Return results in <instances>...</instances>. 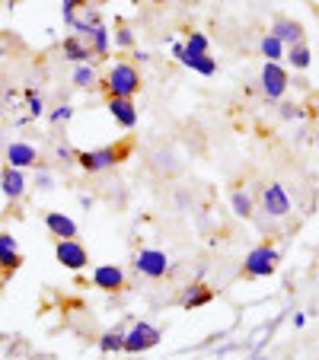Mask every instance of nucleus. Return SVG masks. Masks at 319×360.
I'll use <instances>...</instances> for the list:
<instances>
[{
    "label": "nucleus",
    "instance_id": "nucleus-26",
    "mask_svg": "<svg viewBox=\"0 0 319 360\" xmlns=\"http://www.w3.org/2000/svg\"><path fill=\"white\" fill-rule=\"evenodd\" d=\"M208 48H211V41H208L204 32H189V39L182 41L185 55H208Z\"/></svg>",
    "mask_w": 319,
    "mask_h": 360
},
{
    "label": "nucleus",
    "instance_id": "nucleus-34",
    "mask_svg": "<svg viewBox=\"0 0 319 360\" xmlns=\"http://www.w3.org/2000/svg\"><path fill=\"white\" fill-rule=\"evenodd\" d=\"M83 4H89V7H99V4H106V0H83Z\"/></svg>",
    "mask_w": 319,
    "mask_h": 360
},
{
    "label": "nucleus",
    "instance_id": "nucleus-21",
    "mask_svg": "<svg viewBox=\"0 0 319 360\" xmlns=\"http://www.w3.org/2000/svg\"><path fill=\"white\" fill-rule=\"evenodd\" d=\"M96 345H99L102 354H122V347H125V328L115 326V328H109V332H102Z\"/></svg>",
    "mask_w": 319,
    "mask_h": 360
},
{
    "label": "nucleus",
    "instance_id": "nucleus-13",
    "mask_svg": "<svg viewBox=\"0 0 319 360\" xmlns=\"http://www.w3.org/2000/svg\"><path fill=\"white\" fill-rule=\"evenodd\" d=\"M23 268V252H20V243L13 239V233H0V271L13 274Z\"/></svg>",
    "mask_w": 319,
    "mask_h": 360
},
{
    "label": "nucleus",
    "instance_id": "nucleus-19",
    "mask_svg": "<svg viewBox=\"0 0 319 360\" xmlns=\"http://www.w3.org/2000/svg\"><path fill=\"white\" fill-rule=\"evenodd\" d=\"M211 300H214V290L204 284H192L189 290L182 293V309H201V306H208Z\"/></svg>",
    "mask_w": 319,
    "mask_h": 360
},
{
    "label": "nucleus",
    "instance_id": "nucleus-14",
    "mask_svg": "<svg viewBox=\"0 0 319 360\" xmlns=\"http://www.w3.org/2000/svg\"><path fill=\"white\" fill-rule=\"evenodd\" d=\"M93 284L106 293H118L125 290V271L118 265H99L93 271Z\"/></svg>",
    "mask_w": 319,
    "mask_h": 360
},
{
    "label": "nucleus",
    "instance_id": "nucleus-9",
    "mask_svg": "<svg viewBox=\"0 0 319 360\" xmlns=\"http://www.w3.org/2000/svg\"><path fill=\"white\" fill-rule=\"evenodd\" d=\"M4 166H13V169H35L39 166V150L29 141H10L4 147Z\"/></svg>",
    "mask_w": 319,
    "mask_h": 360
},
{
    "label": "nucleus",
    "instance_id": "nucleus-18",
    "mask_svg": "<svg viewBox=\"0 0 319 360\" xmlns=\"http://www.w3.org/2000/svg\"><path fill=\"white\" fill-rule=\"evenodd\" d=\"M106 109H109V115L115 118L122 128H135L137 124V105H135V99H109L106 102Z\"/></svg>",
    "mask_w": 319,
    "mask_h": 360
},
{
    "label": "nucleus",
    "instance_id": "nucleus-11",
    "mask_svg": "<svg viewBox=\"0 0 319 360\" xmlns=\"http://www.w3.org/2000/svg\"><path fill=\"white\" fill-rule=\"evenodd\" d=\"M26 188H29V179L23 169H13V166H4V169H0V191H4L7 201H23Z\"/></svg>",
    "mask_w": 319,
    "mask_h": 360
},
{
    "label": "nucleus",
    "instance_id": "nucleus-20",
    "mask_svg": "<svg viewBox=\"0 0 319 360\" xmlns=\"http://www.w3.org/2000/svg\"><path fill=\"white\" fill-rule=\"evenodd\" d=\"M87 41H89V51H93V58H109L112 39H109V29L102 26V22L93 29V32L87 35Z\"/></svg>",
    "mask_w": 319,
    "mask_h": 360
},
{
    "label": "nucleus",
    "instance_id": "nucleus-25",
    "mask_svg": "<svg viewBox=\"0 0 319 360\" xmlns=\"http://www.w3.org/2000/svg\"><path fill=\"white\" fill-rule=\"evenodd\" d=\"M230 204H233V214L237 217H243V220H252V214H256V204H252V198L246 195V191H233V198H230Z\"/></svg>",
    "mask_w": 319,
    "mask_h": 360
},
{
    "label": "nucleus",
    "instance_id": "nucleus-33",
    "mask_svg": "<svg viewBox=\"0 0 319 360\" xmlns=\"http://www.w3.org/2000/svg\"><path fill=\"white\" fill-rule=\"evenodd\" d=\"M294 326L304 328V326H306V316H304V313H294Z\"/></svg>",
    "mask_w": 319,
    "mask_h": 360
},
{
    "label": "nucleus",
    "instance_id": "nucleus-1",
    "mask_svg": "<svg viewBox=\"0 0 319 360\" xmlns=\"http://www.w3.org/2000/svg\"><path fill=\"white\" fill-rule=\"evenodd\" d=\"M141 70L131 61H115L106 74L99 77V86L106 89L109 99H135L141 93Z\"/></svg>",
    "mask_w": 319,
    "mask_h": 360
},
{
    "label": "nucleus",
    "instance_id": "nucleus-22",
    "mask_svg": "<svg viewBox=\"0 0 319 360\" xmlns=\"http://www.w3.org/2000/svg\"><path fill=\"white\" fill-rule=\"evenodd\" d=\"M284 58L291 61V68H294V70H306V68H310V61H313L310 45H306V41H297V45L284 48Z\"/></svg>",
    "mask_w": 319,
    "mask_h": 360
},
{
    "label": "nucleus",
    "instance_id": "nucleus-2",
    "mask_svg": "<svg viewBox=\"0 0 319 360\" xmlns=\"http://www.w3.org/2000/svg\"><path fill=\"white\" fill-rule=\"evenodd\" d=\"M131 150H135L131 141L109 143V147H99V150H80V153H77V166H80L83 172H89V176H96V172H109V169L122 166L125 160L131 157Z\"/></svg>",
    "mask_w": 319,
    "mask_h": 360
},
{
    "label": "nucleus",
    "instance_id": "nucleus-35",
    "mask_svg": "<svg viewBox=\"0 0 319 360\" xmlns=\"http://www.w3.org/2000/svg\"><path fill=\"white\" fill-rule=\"evenodd\" d=\"M4 284H7V274L0 271V290H4Z\"/></svg>",
    "mask_w": 319,
    "mask_h": 360
},
{
    "label": "nucleus",
    "instance_id": "nucleus-5",
    "mask_svg": "<svg viewBox=\"0 0 319 360\" xmlns=\"http://www.w3.org/2000/svg\"><path fill=\"white\" fill-rule=\"evenodd\" d=\"M160 341H163V332H160V328L150 326V322H144V319H137L131 328H125V347L122 351L125 354H147V351H154Z\"/></svg>",
    "mask_w": 319,
    "mask_h": 360
},
{
    "label": "nucleus",
    "instance_id": "nucleus-29",
    "mask_svg": "<svg viewBox=\"0 0 319 360\" xmlns=\"http://www.w3.org/2000/svg\"><path fill=\"white\" fill-rule=\"evenodd\" d=\"M35 185H39L42 191H51V188H55V176H51V172H48L42 163L35 166Z\"/></svg>",
    "mask_w": 319,
    "mask_h": 360
},
{
    "label": "nucleus",
    "instance_id": "nucleus-16",
    "mask_svg": "<svg viewBox=\"0 0 319 360\" xmlns=\"http://www.w3.org/2000/svg\"><path fill=\"white\" fill-rule=\"evenodd\" d=\"M61 55H64V61H70L74 68H77V64H89V61H93L89 41L80 39V35H68V39L61 41Z\"/></svg>",
    "mask_w": 319,
    "mask_h": 360
},
{
    "label": "nucleus",
    "instance_id": "nucleus-31",
    "mask_svg": "<svg viewBox=\"0 0 319 360\" xmlns=\"http://www.w3.org/2000/svg\"><path fill=\"white\" fill-rule=\"evenodd\" d=\"M115 45L118 48H131V45H135V32H131V29H118V32H115Z\"/></svg>",
    "mask_w": 319,
    "mask_h": 360
},
{
    "label": "nucleus",
    "instance_id": "nucleus-6",
    "mask_svg": "<svg viewBox=\"0 0 319 360\" xmlns=\"http://www.w3.org/2000/svg\"><path fill=\"white\" fill-rule=\"evenodd\" d=\"M258 86H262L265 99L268 102H281L287 93V86H291V80H287V70L281 68V64H268L265 61L262 74H258Z\"/></svg>",
    "mask_w": 319,
    "mask_h": 360
},
{
    "label": "nucleus",
    "instance_id": "nucleus-32",
    "mask_svg": "<svg viewBox=\"0 0 319 360\" xmlns=\"http://www.w3.org/2000/svg\"><path fill=\"white\" fill-rule=\"evenodd\" d=\"M281 118H287V122H291V118H300V115H304V112H300L297 109V105H291V102H281Z\"/></svg>",
    "mask_w": 319,
    "mask_h": 360
},
{
    "label": "nucleus",
    "instance_id": "nucleus-7",
    "mask_svg": "<svg viewBox=\"0 0 319 360\" xmlns=\"http://www.w3.org/2000/svg\"><path fill=\"white\" fill-rule=\"evenodd\" d=\"M135 271L141 274V278L160 281L170 274V259H166V252H160V249H141L135 255Z\"/></svg>",
    "mask_w": 319,
    "mask_h": 360
},
{
    "label": "nucleus",
    "instance_id": "nucleus-23",
    "mask_svg": "<svg viewBox=\"0 0 319 360\" xmlns=\"http://www.w3.org/2000/svg\"><path fill=\"white\" fill-rule=\"evenodd\" d=\"M258 55H262L268 64H281V58H284V45H281L275 35H262V41H258Z\"/></svg>",
    "mask_w": 319,
    "mask_h": 360
},
{
    "label": "nucleus",
    "instance_id": "nucleus-24",
    "mask_svg": "<svg viewBox=\"0 0 319 360\" xmlns=\"http://www.w3.org/2000/svg\"><path fill=\"white\" fill-rule=\"evenodd\" d=\"M74 86H80V89H89V86H96L99 83V74H96V68L93 64H77L74 68Z\"/></svg>",
    "mask_w": 319,
    "mask_h": 360
},
{
    "label": "nucleus",
    "instance_id": "nucleus-8",
    "mask_svg": "<svg viewBox=\"0 0 319 360\" xmlns=\"http://www.w3.org/2000/svg\"><path fill=\"white\" fill-rule=\"evenodd\" d=\"M55 259H58V265L68 268V271H83V268L89 265V252H87V245L77 243V239H58Z\"/></svg>",
    "mask_w": 319,
    "mask_h": 360
},
{
    "label": "nucleus",
    "instance_id": "nucleus-30",
    "mask_svg": "<svg viewBox=\"0 0 319 360\" xmlns=\"http://www.w3.org/2000/svg\"><path fill=\"white\" fill-rule=\"evenodd\" d=\"M55 160H58V163H77V150H70V147H55Z\"/></svg>",
    "mask_w": 319,
    "mask_h": 360
},
{
    "label": "nucleus",
    "instance_id": "nucleus-27",
    "mask_svg": "<svg viewBox=\"0 0 319 360\" xmlns=\"http://www.w3.org/2000/svg\"><path fill=\"white\" fill-rule=\"evenodd\" d=\"M26 118H39L45 115V99H42V93H35V89H26Z\"/></svg>",
    "mask_w": 319,
    "mask_h": 360
},
{
    "label": "nucleus",
    "instance_id": "nucleus-15",
    "mask_svg": "<svg viewBox=\"0 0 319 360\" xmlns=\"http://www.w3.org/2000/svg\"><path fill=\"white\" fill-rule=\"evenodd\" d=\"M45 230L51 233L55 239H77V220L74 217H68V214H61V211H48L45 214Z\"/></svg>",
    "mask_w": 319,
    "mask_h": 360
},
{
    "label": "nucleus",
    "instance_id": "nucleus-3",
    "mask_svg": "<svg viewBox=\"0 0 319 360\" xmlns=\"http://www.w3.org/2000/svg\"><path fill=\"white\" fill-rule=\"evenodd\" d=\"M61 16H64V22H68V29H74L70 35H80V39H87L102 22L99 10L83 4V0H61Z\"/></svg>",
    "mask_w": 319,
    "mask_h": 360
},
{
    "label": "nucleus",
    "instance_id": "nucleus-10",
    "mask_svg": "<svg viewBox=\"0 0 319 360\" xmlns=\"http://www.w3.org/2000/svg\"><path fill=\"white\" fill-rule=\"evenodd\" d=\"M291 195H287V188L281 182H268L262 188V211L268 214V217H287L291 214Z\"/></svg>",
    "mask_w": 319,
    "mask_h": 360
},
{
    "label": "nucleus",
    "instance_id": "nucleus-17",
    "mask_svg": "<svg viewBox=\"0 0 319 360\" xmlns=\"http://www.w3.org/2000/svg\"><path fill=\"white\" fill-rule=\"evenodd\" d=\"M268 35H275V39H278L284 48H291V45H297V41H304V26H300L297 20L281 16V20L272 22V32H268Z\"/></svg>",
    "mask_w": 319,
    "mask_h": 360
},
{
    "label": "nucleus",
    "instance_id": "nucleus-36",
    "mask_svg": "<svg viewBox=\"0 0 319 360\" xmlns=\"http://www.w3.org/2000/svg\"><path fill=\"white\" fill-rule=\"evenodd\" d=\"M252 360H268V357H265V354H256V357H252Z\"/></svg>",
    "mask_w": 319,
    "mask_h": 360
},
{
    "label": "nucleus",
    "instance_id": "nucleus-12",
    "mask_svg": "<svg viewBox=\"0 0 319 360\" xmlns=\"http://www.w3.org/2000/svg\"><path fill=\"white\" fill-rule=\"evenodd\" d=\"M173 58H176L179 64H185L189 70L201 74V77H214V74H218V61H214V58H211V55H185L182 41H173Z\"/></svg>",
    "mask_w": 319,
    "mask_h": 360
},
{
    "label": "nucleus",
    "instance_id": "nucleus-28",
    "mask_svg": "<svg viewBox=\"0 0 319 360\" xmlns=\"http://www.w3.org/2000/svg\"><path fill=\"white\" fill-rule=\"evenodd\" d=\"M70 115H74V105H58V109H51V115H48V122L51 124H68L70 122Z\"/></svg>",
    "mask_w": 319,
    "mask_h": 360
},
{
    "label": "nucleus",
    "instance_id": "nucleus-4",
    "mask_svg": "<svg viewBox=\"0 0 319 360\" xmlns=\"http://www.w3.org/2000/svg\"><path fill=\"white\" fill-rule=\"evenodd\" d=\"M278 262H281V252L275 249V245L262 243L256 245V249L249 252L243 259V274L252 281H262V278H272L275 271H278Z\"/></svg>",
    "mask_w": 319,
    "mask_h": 360
},
{
    "label": "nucleus",
    "instance_id": "nucleus-37",
    "mask_svg": "<svg viewBox=\"0 0 319 360\" xmlns=\"http://www.w3.org/2000/svg\"><path fill=\"white\" fill-rule=\"evenodd\" d=\"M316 147H319V131H316Z\"/></svg>",
    "mask_w": 319,
    "mask_h": 360
}]
</instances>
